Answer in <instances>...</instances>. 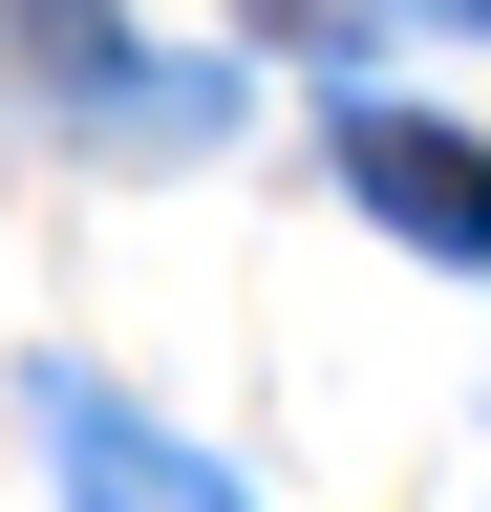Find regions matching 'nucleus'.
Segmentation results:
<instances>
[{
	"mask_svg": "<svg viewBox=\"0 0 491 512\" xmlns=\"http://www.w3.org/2000/svg\"><path fill=\"white\" fill-rule=\"evenodd\" d=\"M363 192H385L427 256H491V150H449V128H385V107H363Z\"/></svg>",
	"mask_w": 491,
	"mask_h": 512,
	"instance_id": "nucleus-1",
	"label": "nucleus"
}]
</instances>
